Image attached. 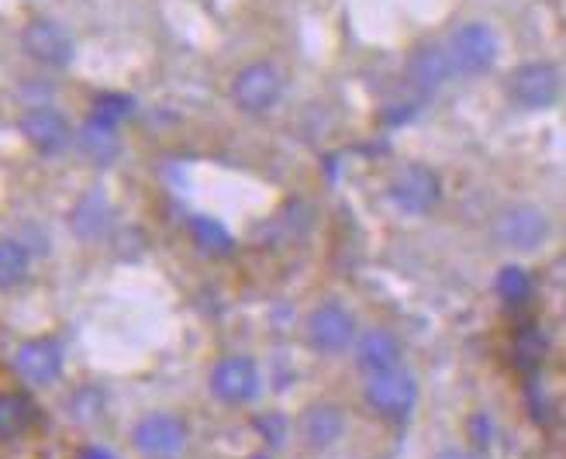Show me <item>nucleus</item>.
Segmentation results:
<instances>
[{
  "instance_id": "1",
  "label": "nucleus",
  "mask_w": 566,
  "mask_h": 459,
  "mask_svg": "<svg viewBox=\"0 0 566 459\" xmlns=\"http://www.w3.org/2000/svg\"><path fill=\"white\" fill-rule=\"evenodd\" d=\"M363 400H366V408H370L377 418H384V421H405L415 411V405H418V380H415V373L408 366H394V369L374 373V377H366Z\"/></svg>"
},
{
  "instance_id": "2",
  "label": "nucleus",
  "mask_w": 566,
  "mask_h": 459,
  "mask_svg": "<svg viewBox=\"0 0 566 459\" xmlns=\"http://www.w3.org/2000/svg\"><path fill=\"white\" fill-rule=\"evenodd\" d=\"M449 66L460 76H484L497 63V35L488 21H467L449 35Z\"/></svg>"
},
{
  "instance_id": "3",
  "label": "nucleus",
  "mask_w": 566,
  "mask_h": 459,
  "mask_svg": "<svg viewBox=\"0 0 566 459\" xmlns=\"http://www.w3.org/2000/svg\"><path fill=\"white\" fill-rule=\"evenodd\" d=\"M21 52L45 70H66L76 55V42L66 24L39 14L32 21H24L21 28Z\"/></svg>"
},
{
  "instance_id": "4",
  "label": "nucleus",
  "mask_w": 566,
  "mask_h": 459,
  "mask_svg": "<svg viewBox=\"0 0 566 459\" xmlns=\"http://www.w3.org/2000/svg\"><path fill=\"white\" fill-rule=\"evenodd\" d=\"M283 97V73L270 60L245 63L232 80V104L242 114H266Z\"/></svg>"
},
{
  "instance_id": "5",
  "label": "nucleus",
  "mask_w": 566,
  "mask_h": 459,
  "mask_svg": "<svg viewBox=\"0 0 566 459\" xmlns=\"http://www.w3.org/2000/svg\"><path fill=\"white\" fill-rule=\"evenodd\" d=\"M546 236H549V218L532 200H518V205L501 208L494 221V239L512 252H535L546 242Z\"/></svg>"
},
{
  "instance_id": "6",
  "label": "nucleus",
  "mask_w": 566,
  "mask_h": 459,
  "mask_svg": "<svg viewBox=\"0 0 566 459\" xmlns=\"http://www.w3.org/2000/svg\"><path fill=\"white\" fill-rule=\"evenodd\" d=\"M390 200L401 215L421 218L429 215L442 200V180L432 166L424 163H408L390 177Z\"/></svg>"
},
{
  "instance_id": "7",
  "label": "nucleus",
  "mask_w": 566,
  "mask_h": 459,
  "mask_svg": "<svg viewBox=\"0 0 566 459\" xmlns=\"http://www.w3.org/2000/svg\"><path fill=\"white\" fill-rule=\"evenodd\" d=\"M559 66L549 60H532L515 66V73L507 76V97L512 104L525 111H546L559 101Z\"/></svg>"
},
{
  "instance_id": "8",
  "label": "nucleus",
  "mask_w": 566,
  "mask_h": 459,
  "mask_svg": "<svg viewBox=\"0 0 566 459\" xmlns=\"http://www.w3.org/2000/svg\"><path fill=\"white\" fill-rule=\"evenodd\" d=\"M190 439V428L174 411H146L132 425V446L149 459H169Z\"/></svg>"
},
{
  "instance_id": "9",
  "label": "nucleus",
  "mask_w": 566,
  "mask_h": 459,
  "mask_svg": "<svg viewBox=\"0 0 566 459\" xmlns=\"http://www.w3.org/2000/svg\"><path fill=\"white\" fill-rule=\"evenodd\" d=\"M11 366H14L21 384H28V387H52L55 380L63 377L66 356H63V346L55 338L35 335V338H24L21 346L14 350Z\"/></svg>"
},
{
  "instance_id": "10",
  "label": "nucleus",
  "mask_w": 566,
  "mask_h": 459,
  "mask_svg": "<svg viewBox=\"0 0 566 459\" xmlns=\"http://www.w3.org/2000/svg\"><path fill=\"white\" fill-rule=\"evenodd\" d=\"M208 387H211V394L221 400V405H249V400L260 394L263 377H260L256 359L232 353V356H221L211 366Z\"/></svg>"
},
{
  "instance_id": "11",
  "label": "nucleus",
  "mask_w": 566,
  "mask_h": 459,
  "mask_svg": "<svg viewBox=\"0 0 566 459\" xmlns=\"http://www.w3.org/2000/svg\"><path fill=\"white\" fill-rule=\"evenodd\" d=\"M356 338V314L338 301H325L307 314V342L315 353L338 356L353 346Z\"/></svg>"
},
{
  "instance_id": "12",
  "label": "nucleus",
  "mask_w": 566,
  "mask_h": 459,
  "mask_svg": "<svg viewBox=\"0 0 566 459\" xmlns=\"http://www.w3.org/2000/svg\"><path fill=\"white\" fill-rule=\"evenodd\" d=\"M18 132L21 138L32 146L35 153L42 156H60L70 149V142H73V125L63 111H55L49 104H35V107H28L21 111V118H18Z\"/></svg>"
},
{
  "instance_id": "13",
  "label": "nucleus",
  "mask_w": 566,
  "mask_h": 459,
  "mask_svg": "<svg viewBox=\"0 0 566 459\" xmlns=\"http://www.w3.org/2000/svg\"><path fill=\"white\" fill-rule=\"evenodd\" d=\"M401 353H405L401 338L394 332H387V328H370V332H363L359 338H353L356 366H359V373H366V377L401 366Z\"/></svg>"
},
{
  "instance_id": "14",
  "label": "nucleus",
  "mask_w": 566,
  "mask_h": 459,
  "mask_svg": "<svg viewBox=\"0 0 566 459\" xmlns=\"http://www.w3.org/2000/svg\"><path fill=\"white\" fill-rule=\"evenodd\" d=\"M297 436L307 449H332L338 439L346 436V415L332 400H318L311 405L301 421H297Z\"/></svg>"
},
{
  "instance_id": "15",
  "label": "nucleus",
  "mask_w": 566,
  "mask_h": 459,
  "mask_svg": "<svg viewBox=\"0 0 566 459\" xmlns=\"http://www.w3.org/2000/svg\"><path fill=\"white\" fill-rule=\"evenodd\" d=\"M408 80L411 87H418L421 94H432L439 87L452 80V66H449V55L446 45L439 42H424L408 55Z\"/></svg>"
},
{
  "instance_id": "16",
  "label": "nucleus",
  "mask_w": 566,
  "mask_h": 459,
  "mask_svg": "<svg viewBox=\"0 0 566 459\" xmlns=\"http://www.w3.org/2000/svg\"><path fill=\"white\" fill-rule=\"evenodd\" d=\"M73 142L80 156L94 163V166H111L122 153V135H118V125H107L94 114H87V122H83L76 132H73Z\"/></svg>"
},
{
  "instance_id": "17",
  "label": "nucleus",
  "mask_w": 566,
  "mask_h": 459,
  "mask_svg": "<svg viewBox=\"0 0 566 459\" xmlns=\"http://www.w3.org/2000/svg\"><path fill=\"white\" fill-rule=\"evenodd\" d=\"M111 225H115V211H111L107 205V197L101 190H91V194H83L73 211H70V228H73V236L80 242H101L107 232H111Z\"/></svg>"
},
{
  "instance_id": "18",
  "label": "nucleus",
  "mask_w": 566,
  "mask_h": 459,
  "mask_svg": "<svg viewBox=\"0 0 566 459\" xmlns=\"http://www.w3.org/2000/svg\"><path fill=\"white\" fill-rule=\"evenodd\" d=\"M35 425V405L21 390H0V442H14L28 436Z\"/></svg>"
},
{
  "instance_id": "19",
  "label": "nucleus",
  "mask_w": 566,
  "mask_h": 459,
  "mask_svg": "<svg viewBox=\"0 0 566 459\" xmlns=\"http://www.w3.org/2000/svg\"><path fill=\"white\" fill-rule=\"evenodd\" d=\"M190 239L201 246L205 252H211V255H229L235 249L232 232L221 221H214L211 215H193L190 218Z\"/></svg>"
},
{
  "instance_id": "20",
  "label": "nucleus",
  "mask_w": 566,
  "mask_h": 459,
  "mask_svg": "<svg viewBox=\"0 0 566 459\" xmlns=\"http://www.w3.org/2000/svg\"><path fill=\"white\" fill-rule=\"evenodd\" d=\"M32 270V255L18 239H0V291H11V286L28 280Z\"/></svg>"
},
{
  "instance_id": "21",
  "label": "nucleus",
  "mask_w": 566,
  "mask_h": 459,
  "mask_svg": "<svg viewBox=\"0 0 566 459\" xmlns=\"http://www.w3.org/2000/svg\"><path fill=\"white\" fill-rule=\"evenodd\" d=\"M494 291L504 304H525L532 294V277L518 263H504L494 277Z\"/></svg>"
},
{
  "instance_id": "22",
  "label": "nucleus",
  "mask_w": 566,
  "mask_h": 459,
  "mask_svg": "<svg viewBox=\"0 0 566 459\" xmlns=\"http://www.w3.org/2000/svg\"><path fill=\"white\" fill-rule=\"evenodd\" d=\"M135 111V101L128 94H101L94 101V118L107 122V125H122V118H128V114Z\"/></svg>"
},
{
  "instance_id": "23",
  "label": "nucleus",
  "mask_w": 566,
  "mask_h": 459,
  "mask_svg": "<svg viewBox=\"0 0 566 459\" xmlns=\"http://www.w3.org/2000/svg\"><path fill=\"white\" fill-rule=\"evenodd\" d=\"M470 439H473L476 452H480V449H488V446L494 442V425H491L488 415H473V418H470Z\"/></svg>"
},
{
  "instance_id": "24",
  "label": "nucleus",
  "mask_w": 566,
  "mask_h": 459,
  "mask_svg": "<svg viewBox=\"0 0 566 459\" xmlns=\"http://www.w3.org/2000/svg\"><path fill=\"white\" fill-rule=\"evenodd\" d=\"M543 346H546V342H543L539 335L525 332V335L518 338V356H522V363H539V359H543Z\"/></svg>"
},
{
  "instance_id": "25",
  "label": "nucleus",
  "mask_w": 566,
  "mask_h": 459,
  "mask_svg": "<svg viewBox=\"0 0 566 459\" xmlns=\"http://www.w3.org/2000/svg\"><path fill=\"white\" fill-rule=\"evenodd\" d=\"M256 425H260V432H263V436L270 432V439H273V442H283V436H287V421L276 418V415L256 418Z\"/></svg>"
},
{
  "instance_id": "26",
  "label": "nucleus",
  "mask_w": 566,
  "mask_h": 459,
  "mask_svg": "<svg viewBox=\"0 0 566 459\" xmlns=\"http://www.w3.org/2000/svg\"><path fill=\"white\" fill-rule=\"evenodd\" d=\"M432 459H488L484 452H476V449H463V446H446L439 449Z\"/></svg>"
},
{
  "instance_id": "27",
  "label": "nucleus",
  "mask_w": 566,
  "mask_h": 459,
  "mask_svg": "<svg viewBox=\"0 0 566 459\" xmlns=\"http://www.w3.org/2000/svg\"><path fill=\"white\" fill-rule=\"evenodd\" d=\"M76 459H118V456L111 452L107 446H83V449L76 452Z\"/></svg>"
},
{
  "instance_id": "28",
  "label": "nucleus",
  "mask_w": 566,
  "mask_h": 459,
  "mask_svg": "<svg viewBox=\"0 0 566 459\" xmlns=\"http://www.w3.org/2000/svg\"><path fill=\"white\" fill-rule=\"evenodd\" d=\"M249 459H270V456H266V452H260V456H249Z\"/></svg>"
}]
</instances>
